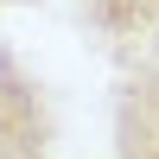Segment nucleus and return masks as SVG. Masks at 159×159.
Wrapping results in <instances>:
<instances>
[{
  "instance_id": "2",
  "label": "nucleus",
  "mask_w": 159,
  "mask_h": 159,
  "mask_svg": "<svg viewBox=\"0 0 159 159\" xmlns=\"http://www.w3.org/2000/svg\"><path fill=\"white\" fill-rule=\"evenodd\" d=\"M76 13L102 38V51L121 57L127 70L159 64V0H76Z\"/></svg>"
},
{
  "instance_id": "4",
  "label": "nucleus",
  "mask_w": 159,
  "mask_h": 159,
  "mask_svg": "<svg viewBox=\"0 0 159 159\" xmlns=\"http://www.w3.org/2000/svg\"><path fill=\"white\" fill-rule=\"evenodd\" d=\"M7 7H25V0H0V13H7Z\"/></svg>"
},
{
  "instance_id": "1",
  "label": "nucleus",
  "mask_w": 159,
  "mask_h": 159,
  "mask_svg": "<svg viewBox=\"0 0 159 159\" xmlns=\"http://www.w3.org/2000/svg\"><path fill=\"white\" fill-rule=\"evenodd\" d=\"M57 153V102L51 83L0 45V159H51Z\"/></svg>"
},
{
  "instance_id": "3",
  "label": "nucleus",
  "mask_w": 159,
  "mask_h": 159,
  "mask_svg": "<svg viewBox=\"0 0 159 159\" xmlns=\"http://www.w3.org/2000/svg\"><path fill=\"white\" fill-rule=\"evenodd\" d=\"M115 159H159V64L127 70L115 96Z\"/></svg>"
}]
</instances>
